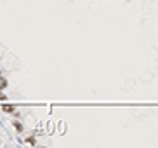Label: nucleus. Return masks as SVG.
<instances>
[{"label":"nucleus","mask_w":158,"mask_h":148,"mask_svg":"<svg viewBox=\"0 0 158 148\" xmlns=\"http://www.w3.org/2000/svg\"><path fill=\"white\" fill-rule=\"evenodd\" d=\"M0 75H2V71H0Z\"/></svg>","instance_id":"obj_6"},{"label":"nucleus","mask_w":158,"mask_h":148,"mask_svg":"<svg viewBox=\"0 0 158 148\" xmlns=\"http://www.w3.org/2000/svg\"><path fill=\"white\" fill-rule=\"evenodd\" d=\"M7 84H9V82H7V78L0 75V91H4V89L7 87Z\"/></svg>","instance_id":"obj_1"},{"label":"nucleus","mask_w":158,"mask_h":148,"mask_svg":"<svg viewBox=\"0 0 158 148\" xmlns=\"http://www.w3.org/2000/svg\"><path fill=\"white\" fill-rule=\"evenodd\" d=\"M26 143H30V145H35V138H28Z\"/></svg>","instance_id":"obj_5"},{"label":"nucleus","mask_w":158,"mask_h":148,"mask_svg":"<svg viewBox=\"0 0 158 148\" xmlns=\"http://www.w3.org/2000/svg\"><path fill=\"white\" fill-rule=\"evenodd\" d=\"M14 127H16L18 131H23V124H21V122H14Z\"/></svg>","instance_id":"obj_3"},{"label":"nucleus","mask_w":158,"mask_h":148,"mask_svg":"<svg viewBox=\"0 0 158 148\" xmlns=\"http://www.w3.org/2000/svg\"><path fill=\"white\" fill-rule=\"evenodd\" d=\"M2 110H4L5 113H14V112H16V106H9V105H7V106H4Z\"/></svg>","instance_id":"obj_2"},{"label":"nucleus","mask_w":158,"mask_h":148,"mask_svg":"<svg viewBox=\"0 0 158 148\" xmlns=\"http://www.w3.org/2000/svg\"><path fill=\"white\" fill-rule=\"evenodd\" d=\"M0 101H7V96L5 94H2V91H0Z\"/></svg>","instance_id":"obj_4"}]
</instances>
